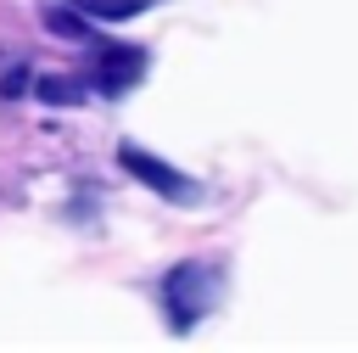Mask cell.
Wrapping results in <instances>:
<instances>
[{"mask_svg": "<svg viewBox=\"0 0 358 353\" xmlns=\"http://www.w3.org/2000/svg\"><path fill=\"white\" fill-rule=\"evenodd\" d=\"M218 297H224V269L213 258H190V263L168 269V280H162V303H168V319L179 331H190Z\"/></svg>", "mask_w": 358, "mask_h": 353, "instance_id": "1", "label": "cell"}, {"mask_svg": "<svg viewBox=\"0 0 358 353\" xmlns=\"http://www.w3.org/2000/svg\"><path fill=\"white\" fill-rule=\"evenodd\" d=\"M117 162H123L134 179H145L151 191L173 196V202H196V196H201V191H196V179H185L179 168H168L162 157H151V151H140V146H123V151H117Z\"/></svg>", "mask_w": 358, "mask_h": 353, "instance_id": "2", "label": "cell"}, {"mask_svg": "<svg viewBox=\"0 0 358 353\" xmlns=\"http://www.w3.org/2000/svg\"><path fill=\"white\" fill-rule=\"evenodd\" d=\"M140 67H145V56L140 50H129V45H112V50H101V62H95V90L101 95H123L134 78H140Z\"/></svg>", "mask_w": 358, "mask_h": 353, "instance_id": "3", "label": "cell"}, {"mask_svg": "<svg viewBox=\"0 0 358 353\" xmlns=\"http://www.w3.org/2000/svg\"><path fill=\"white\" fill-rule=\"evenodd\" d=\"M90 17H106V22H123V17H134V11H145L151 0H78Z\"/></svg>", "mask_w": 358, "mask_h": 353, "instance_id": "4", "label": "cell"}]
</instances>
